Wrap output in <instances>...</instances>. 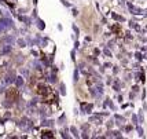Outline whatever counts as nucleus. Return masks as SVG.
Returning <instances> with one entry per match:
<instances>
[{
	"instance_id": "obj_1",
	"label": "nucleus",
	"mask_w": 147,
	"mask_h": 139,
	"mask_svg": "<svg viewBox=\"0 0 147 139\" xmlns=\"http://www.w3.org/2000/svg\"><path fill=\"white\" fill-rule=\"evenodd\" d=\"M37 94L40 95L45 102H52V101L57 99V95H55V92L52 91L51 87L44 85V84H40L37 87Z\"/></svg>"
}]
</instances>
